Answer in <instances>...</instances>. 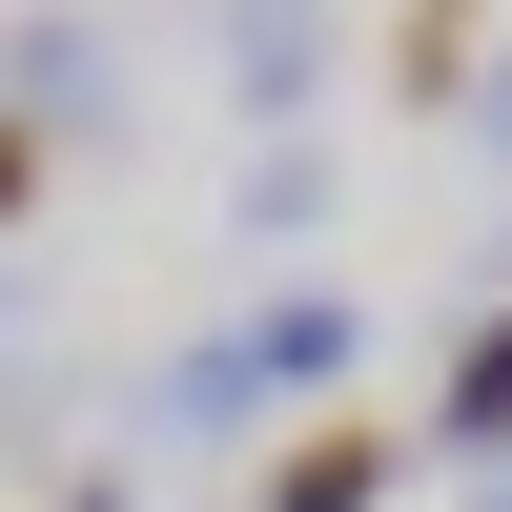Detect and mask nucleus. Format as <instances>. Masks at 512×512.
<instances>
[{
    "instance_id": "nucleus-1",
    "label": "nucleus",
    "mask_w": 512,
    "mask_h": 512,
    "mask_svg": "<svg viewBox=\"0 0 512 512\" xmlns=\"http://www.w3.org/2000/svg\"><path fill=\"white\" fill-rule=\"evenodd\" d=\"M369 328H349V287H287V308H246V328H205V349H164L144 369V431H267L287 390H328Z\"/></svg>"
},
{
    "instance_id": "nucleus-2",
    "label": "nucleus",
    "mask_w": 512,
    "mask_h": 512,
    "mask_svg": "<svg viewBox=\"0 0 512 512\" xmlns=\"http://www.w3.org/2000/svg\"><path fill=\"white\" fill-rule=\"evenodd\" d=\"M226 103L246 123H308L328 103V21H308V0H226Z\"/></svg>"
},
{
    "instance_id": "nucleus-3",
    "label": "nucleus",
    "mask_w": 512,
    "mask_h": 512,
    "mask_svg": "<svg viewBox=\"0 0 512 512\" xmlns=\"http://www.w3.org/2000/svg\"><path fill=\"white\" fill-rule=\"evenodd\" d=\"M0 103H21V123H123L103 21H21V41H0Z\"/></svg>"
},
{
    "instance_id": "nucleus-4",
    "label": "nucleus",
    "mask_w": 512,
    "mask_h": 512,
    "mask_svg": "<svg viewBox=\"0 0 512 512\" xmlns=\"http://www.w3.org/2000/svg\"><path fill=\"white\" fill-rule=\"evenodd\" d=\"M246 512H390V431H369V410H328V431H287Z\"/></svg>"
},
{
    "instance_id": "nucleus-5",
    "label": "nucleus",
    "mask_w": 512,
    "mask_h": 512,
    "mask_svg": "<svg viewBox=\"0 0 512 512\" xmlns=\"http://www.w3.org/2000/svg\"><path fill=\"white\" fill-rule=\"evenodd\" d=\"M431 451H472V472H512V308L451 349V390H431Z\"/></svg>"
},
{
    "instance_id": "nucleus-6",
    "label": "nucleus",
    "mask_w": 512,
    "mask_h": 512,
    "mask_svg": "<svg viewBox=\"0 0 512 512\" xmlns=\"http://www.w3.org/2000/svg\"><path fill=\"white\" fill-rule=\"evenodd\" d=\"M390 82H410V103H492V62H472V0H390Z\"/></svg>"
},
{
    "instance_id": "nucleus-7",
    "label": "nucleus",
    "mask_w": 512,
    "mask_h": 512,
    "mask_svg": "<svg viewBox=\"0 0 512 512\" xmlns=\"http://www.w3.org/2000/svg\"><path fill=\"white\" fill-rule=\"evenodd\" d=\"M308 226H328V164L267 144V164H246V246H308Z\"/></svg>"
},
{
    "instance_id": "nucleus-8",
    "label": "nucleus",
    "mask_w": 512,
    "mask_h": 512,
    "mask_svg": "<svg viewBox=\"0 0 512 512\" xmlns=\"http://www.w3.org/2000/svg\"><path fill=\"white\" fill-rule=\"evenodd\" d=\"M21 205H41V123H0V226H21Z\"/></svg>"
},
{
    "instance_id": "nucleus-9",
    "label": "nucleus",
    "mask_w": 512,
    "mask_h": 512,
    "mask_svg": "<svg viewBox=\"0 0 512 512\" xmlns=\"http://www.w3.org/2000/svg\"><path fill=\"white\" fill-rule=\"evenodd\" d=\"M472 144H492V164H512V62H492V103H472Z\"/></svg>"
},
{
    "instance_id": "nucleus-10",
    "label": "nucleus",
    "mask_w": 512,
    "mask_h": 512,
    "mask_svg": "<svg viewBox=\"0 0 512 512\" xmlns=\"http://www.w3.org/2000/svg\"><path fill=\"white\" fill-rule=\"evenodd\" d=\"M62 512H123V472H62Z\"/></svg>"
},
{
    "instance_id": "nucleus-11",
    "label": "nucleus",
    "mask_w": 512,
    "mask_h": 512,
    "mask_svg": "<svg viewBox=\"0 0 512 512\" xmlns=\"http://www.w3.org/2000/svg\"><path fill=\"white\" fill-rule=\"evenodd\" d=\"M492 512H512V472H492Z\"/></svg>"
}]
</instances>
